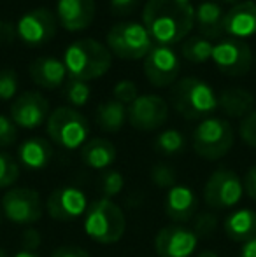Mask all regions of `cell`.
<instances>
[{
  "label": "cell",
  "mask_w": 256,
  "mask_h": 257,
  "mask_svg": "<svg viewBox=\"0 0 256 257\" xmlns=\"http://www.w3.org/2000/svg\"><path fill=\"white\" fill-rule=\"evenodd\" d=\"M142 25L158 46L178 44L195 27V6L190 0H147Z\"/></svg>",
  "instance_id": "obj_1"
},
{
  "label": "cell",
  "mask_w": 256,
  "mask_h": 257,
  "mask_svg": "<svg viewBox=\"0 0 256 257\" xmlns=\"http://www.w3.org/2000/svg\"><path fill=\"white\" fill-rule=\"evenodd\" d=\"M97 124L107 133H116L128 121V107L118 100H107L97 107Z\"/></svg>",
  "instance_id": "obj_26"
},
{
  "label": "cell",
  "mask_w": 256,
  "mask_h": 257,
  "mask_svg": "<svg viewBox=\"0 0 256 257\" xmlns=\"http://www.w3.org/2000/svg\"><path fill=\"white\" fill-rule=\"evenodd\" d=\"M113 96H114V100H118L120 103L130 105L137 100V96H139V89H137L135 82L128 81V79H123V81H120L113 88Z\"/></svg>",
  "instance_id": "obj_34"
},
{
  "label": "cell",
  "mask_w": 256,
  "mask_h": 257,
  "mask_svg": "<svg viewBox=\"0 0 256 257\" xmlns=\"http://www.w3.org/2000/svg\"><path fill=\"white\" fill-rule=\"evenodd\" d=\"M113 54L102 42L95 39L74 41L63 53V65L68 79L88 82L107 74Z\"/></svg>",
  "instance_id": "obj_2"
},
{
  "label": "cell",
  "mask_w": 256,
  "mask_h": 257,
  "mask_svg": "<svg viewBox=\"0 0 256 257\" xmlns=\"http://www.w3.org/2000/svg\"><path fill=\"white\" fill-rule=\"evenodd\" d=\"M239 257H256V238L244 241V243L240 245Z\"/></svg>",
  "instance_id": "obj_43"
},
{
  "label": "cell",
  "mask_w": 256,
  "mask_h": 257,
  "mask_svg": "<svg viewBox=\"0 0 256 257\" xmlns=\"http://www.w3.org/2000/svg\"><path fill=\"white\" fill-rule=\"evenodd\" d=\"M151 180L161 189H170L176 186V172L172 166L165 165V163H158L151 170Z\"/></svg>",
  "instance_id": "obj_32"
},
{
  "label": "cell",
  "mask_w": 256,
  "mask_h": 257,
  "mask_svg": "<svg viewBox=\"0 0 256 257\" xmlns=\"http://www.w3.org/2000/svg\"><path fill=\"white\" fill-rule=\"evenodd\" d=\"M0 257H7V254H6V252L2 250V248H0Z\"/></svg>",
  "instance_id": "obj_47"
},
{
  "label": "cell",
  "mask_w": 256,
  "mask_h": 257,
  "mask_svg": "<svg viewBox=\"0 0 256 257\" xmlns=\"http://www.w3.org/2000/svg\"><path fill=\"white\" fill-rule=\"evenodd\" d=\"M223 28L228 37L244 39L256 35V2L254 0H240L225 13Z\"/></svg>",
  "instance_id": "obj_17"
},
{
  "label": "cell",
  "mask_w": 256,
  "mask_h": 257,
  "mask_svg": "<svg viewBox=\"0 0 256 257\" xmlns=\"http://www.w3.org/2000/svg\"><path fill=\"white\" fill-rule=\"evenodd\" d=\"M2 215H4V213H2V212H0V222H2Z\"/></svg>",
  "instance_id": "obj_48"
},
{
  "label": "cell",
  "mask_w": 256,
  "mask_h": 257,
  "mask_svg": "<svg viewBox=\"0 0 256 257\" xmlns=\"http://www.w3.org/2000/svg\"><path fill=\"white\" fill-rule=\"evenodd\" d=\"M14 37H18L16 25L11 23V21L0 20V41H2V42H11Z\"/></svg>",
  "instance_id": "obj_42"
},
{
  "label": "cell",
  "mask_w": 256,
  "mask_h": 257,
  "mask_svg": "<svg viewBox=\"0 0 256 257\" xmlns=\"http://www.w3.org/2000/svg\"><path fill=\"white\" fill-rule=\"evenodd\" d=\"M197 257H218V254H216V252H212V250H204V252H200Z\"/></svg>",
  "instance_id": "obj_45"
},
{
  "label": "cell",
  "mask_w": 256,
  "mask_h": 257,
  "mask_svg": "<svg viewBox=\"0 0 256 257\" xmlns=\"http://www.w3.org/2000/svg\"><path fill=\"white\" fill-rule=\"evenodd\" d=\"M223 21H225V11L218 2L204 0L195 7V27L198 28L200 37L207 41L221 39L225 35Z\"/></svg>",
  "instance_id": "obj_21"
},
{
  "label": "cell",
  "mask_w": 256,
  "mask_h": 257,
  "mask_svg": "<svg viewBox=\"0 0 256 257\" xmlns=\"http://www.w3.org/2000/svg\"><path fill=\"white\" fill-rule=\"evenodd\" d=\"M218 108L228 117L244 119L254 110V95L244 88L223 89V93L218 96Z\"/></svg>",
  "instance_id": "obj_23"
},
{
  "label": "cell",
  "mask_w": 256,
  "mask_h": 257,
  "mask_svg": "<svg viewBox=\"0 0 256 257\" xmlns=\"http://www.w3.org/2000/svg\"><path fill=\"white\" fill-rule=\"evenodd\" d=\"M28 74L34 84L44 89H56L67 79V70H65L63 60L53 56H41L34 60L28 67Z\"/></svg>",
  "instance_id": "obj_20"
},
{
  "label": "cell",
  "mask_w": 256,
  "mask_h": 257,
  "mask_svg": "<svg viewBox=\"0 0 256 257\" xmlns=\"http://www.w3.org/2000/svg\"><path fill=\"white\" fill-rule=\"evenodd\" d=\"M242 184H244V191H246L247 196L256 201V165L247 170Z\"/></svg>",
  "instance_id": "obj_39"
},
{
  "label": "cell",
  "mask_w": 256,
  "mask_h": 257,
  "mask_svg": "<svg viewBox=\"0 0 256 257\" xmlns=\"http://www.w3.org/2000/svg\"><path fill=\"white\" fill-rule=\"evenodd\" d=\"M18 139V126L13 122V119L0 114V149L9 147Z\"/></svg>",
  "instance_id": "obj_35"
},
{
  "label": "cell",
  "mask_w": 256,
  "mask_h": 257,
  "mask_svg": "<svg viewBox=\"0 0 256 257\" xmlns=\"http://www.w3.org/2000/svg\"><path fill=\"white\" fill-rule=\"evenodd\" d=\"M107 49L121 60H144L154 48L146 27L135 21L118 23L107 32Z\"/></svg>",
  "instance_id": "obj_7"
},
{
  "label": "cell",
  "mask_w": 256,
  "mask_h": 257,
  "mask_svg": "<svg viewBox=\"0 0 256 257\" xmlns=\"http://www.w3.org/2000/svg\"><path fill=\"white\" fill-rule=\"evenodd\" d=\"M254 63H256V56H254Z\"/></svg>",
  "instance_id": "obj_49"
},
{
  "label": "cell",
  "mask_w": 256,
  "mask_h": 257,
  "mask_svg": "<svg viewBox=\"0 0 256 257\" xmlns=\"http://www.w3.org/2000/svg\"><path fill=\"white\" fill-rule=\"evenodd\" d=\"M14 257H39L35 252H30V250H21V252H18Z\"/></svg>",
  "instance_id": "obj_44"
},
{
  "label": "cell",
  "mask_w": 256,
  "mask_h": 257,
  "mask_svg": "<svg viewBox=\"0 0 256 257\" xmlns=\"http://www.w3.org/2000/svg\"><path fill=\"white\" fill-rule=\"evenodd\" d=\"M2 213L18 226H32L42 217V198L35 189L13 187L2 198Z\"/></svg>",
  "instance_id": "obj_8"
},
{
  "label": "cell",
  "mask_w": 256,
  "mask_h": 257,
  "mask_svg": "<svg viewBox=\"0 0 256 257\" xmlns=\"http://www.w3.org/2000/svg\"><path fill=\"white\" fill-rule=\"evenodd\" d=\"M90 95H92V89H90L88 82L68 79L67 86H65V100L72 107H82V105H86L90 100Z\"/></svg>",
  "instance_id": "obj_29"
},
{
  "label": "cell",
  "mask_w": 256,
  "mask_h": 257,
  "mask_svg": "<svg viewBox=\"0 0 256 257\" xmlns=\"http://www.w3.org/2000/svg\"><path fill=\"white\" fill-rule=\"evenodd\" d=\"M118 151L107 139H92L81 147V159L92 170H107L116 161Z\"/></svg>",
  "instance_id": "obj_25"
},
{
  "label": "cell",
  "mask_w": 256,
  "mask_h": 257,
  "mask_svg": "<svg viewBox=\"0 0 256 257\" xmlns=\"http://www.w3.org/2000/svg\"><path fill=\"white\" fill-rule=\"evenodd\" d=\"M221 2H225V4H232V6H235V4H239L240 0H221Z\"/></svg>",
  "instance_id": "obj_46"
},
{
  "label": "cell",
  "mask_w": 256,
  "mask_h": 257,
  "mask_svg": "<svg viewBox=\"0 0 256 257\" xmlns=\"http://www.w3.org/2000/svg\"><path fill=\"white\" fill-rule=\"evenodd\" d=\"M20 179V165L13 156L0 153V189L14 186Z\"/></svg>",
  "instance_id": "obj_30"
},
{
  "label": "cell",
  "mask_w": 256,
  "mask_h": 257,
  "mask_svg": "<svg viewBox=\"0 0 256 257\" xmlns=\"http://www.w3.org/2000/svg\"><path fill=\"white\" fill-rule=\"evenodd\" d=\"M197 233L181 224L161 227L154 238V250L160 257H190L197 252Z\"/></svg>",
  "instance_id": "obj_14"
},
{
  "label": "cell",
  "mask_w": 256,
  "mask_h": 257,
  "mask_svg": "<svg viewBox=\"0 0 256 257\" xmlns=\"http://www.w3.org/2000/svg\"><path fill=\"white\" fill-rule=\"evenodd\" d=\"M84 234L100 245H113L123 238L127 231V217L120 205L109 198H100L90 203L84 213Z\"/></svg>",
  "instance_id": "obj_3"
},
{
  "label": "cell",
  "mask_w": 256,
  "mask_h": 257,
  "mask_svg": "<svg viewBox=\"0 0 256 257\" xmlns=\"http://www.w3.org/2000/svg\"><path fill=\"white\" fill-rule=\"evenodd\" d=\"M239 133H240V139H242L247 146L256 149V108L242 119Z\"/></svg>",
  "instance_id": "obj_37"
},
{
  "label": "cell",
  "mask_w": 256,
  "mask_h": 257,
  "mask_svg": "<svg viewBox=\"0 0 256 257\" xmlns=\"http://www.w3.org/2000/svg\"><path fill=\"white\" fill-rule=\"evenodd\" d=\"M168 119V103L156 95H139L128 105V122L139 132H154Z\"/></svg>",
  "instance_id": "obj_13"
},
{
  "label": "cell",
  "mask_w": 256,
  "mask_h": 257,
  "mask_svg": "<svg viewBox=\"0 0 256 257\" xmlns=\"http://www.w3.org/2000/svg\"><path fill=\"white\" fill-rule=\"evenodd\" d=\"M88 206L86 193L75 186L56 187L46 201V210L49 217L55 220H62V222L79 219L86 213Z\"/></svg>",
  "instance_id": "obj_15"
},
{
  "label": "cell",
  "mask_w": 256,
  "mask_h": 257,
  "mask_svg": "<svg viewBox=\"0 0 256 257\" xmlns=\"http://www.w3.org/2000/svg\"><path fill=\"white\" fill-rule=\"evenodd\" d=\"M244 184L233 170L219 168L207 179L204 186V200L216 210L232 208L242 200Z\"/></svg>",
  "instance_id": "obj_9"
},
{
  "label": "cell",
  "mask_w": 256,
  "mask_h": 257,
  "mask_svg": "<svg viewBox=\"0 0 256 257\" xmlns=\"http://www.w3.org/2000/svg\"><path fill=\"white\" fill-rule=\"evenodd\" d=\"M20 82H18V75L14 70L6 68L0 70V100H13L18 93Z\"/></svg>",
  "instance_id": "obj_33"
},
{
  "label": "cell",
  "mask_w": 256,
  "mask_h": 257,
  "mask_svg": "<svg viewBox=\"0 0 256 257\" xmlns=\"http://www.w3.org/2000/svg\"><path fill=\"white\" fill-rule=\"evenodd\" d=\"M154 147L160 151L161 154L174 156L179 154L186 147V139L179 130H165V132L158 133L156 140H154Z\"/></svg>",
  "instance_id": "obj_28"
},
{
  "label": "cell",
  "mask_w": 256,
  "mask_h": 257,
  "mask_svg": "<svg viewBox=\"0 0 256 257\" xmlns=\"http://www.w3.org/2000/svg\"><path fill=\"white\" fill-rule=\"evenodd\" d=\"M172 107L185 119H207L218 110L214 89L198 77H185L172 86Z\"/></svg>",
  "instance_id": "obj_4"
},
{
  "label": "cell",
  "mask_w": 256,
  "mask_h": 257,
  "mask_svg": "<svg viewBox=\"0 0 256 257\" xmlns=\"http://www.w3.org/2000/svg\"><path fill=\"white\" fill-rule=\"evenodd\" d=\"M53 158V147L49 140L41 139V137H32L27 139L20 147H18V159L27 170L39 172L46 168Z\"/></svg>",
  "instance_id": "obj_22"
},
{
  "label": "cell",
  "mask_w": 256,
  "mask_h": 257,
  "mask_svg": "<svg viewBox=\"0 0 256 257\" xmlns=\"http://www.w3.org/2000/svg\"><path fill=\"white\" fill-rule=\"evenodd\" d=\"M49 102L39 91H25L11 105V119L18 128L35 130L49 117Z\"/></svg>",
  "instance_id": "obj_16"
},
{
  "label": "cell",
  "mask_w": 256,
  "mask_h": 257,
  "mask_svg": "<svg viewBox=\"0 0 256 257\" xmlns=\"http://www.w3.org/2000/svg\"><path fill=\"white\" fill-rule=\"evenodd\" d=\"M211 60L214 61L219 72L237 77V75H244L251 70L254 56L246 41L228 37L216 42L212 48Z\"/></svg>",
  "instance_id": "obj_10"
},
{
  "label": "cell",
  "mask_w": 256,
  "mask_h": 257,
  "mask_svg": "<svg viewBox=\"0 0 256 257\" xmlns=\"http://www.w3.org/2000/svg\"><path fill=\"white\" fill-rule=\"evenodd\" d=\"M51 257H90V254L81 247H70V245H65V247L56 248V250L51 254Z\"/></svg>",
  "instance_id": "obj_40"
},
{
  "label": "cell",
  "mask_w": 256,
  "mask_h": 257,
  "mask_svg": "<svg viewBox=\"0 0 256 257\" xmlns=\"http://www.w3.org/2000/svg\"><path fill=\"white\" fill-rule=\"evenodd\" d=\"M216 226H218V220L212 213H198L197 219H195L193 231L197 233L198 238H207L216 231Z\"/></svg>",
  "instance_id": "obj_36"
},
{
  "label": "cell",
  "mask_w": 256,
  "mask_h": 257,
  "mask_svg": "<svg viewBox=\"0 0 256 257\" xmlns=\"http://www.w3.org/2000/svg\"><path fill=\"white\" fill-rule=\"evenodd\" d=\"M48 135L56 146L67 151L81 149L88 142L90 124L79 110L72 107H58L46 121Z\"/></svg>",
  "instance_id": "obj_6"
},
{
  "label": "cell",
  "mask_w": 256,
  "mask_h": 257,
  "mask_svg": "<svg viewBox=\"0 0 256 257\" xmlns=\"http://www.w3.org/2000/svg\"><path fill=\"white\" fill-rule=\"evenodd\" d=\"M254 2H256V0H254Z\"/></svg>",
  "instance_id": "obj_50"
},
{
  "label": "cell",
  "mask_w": 256,
  "mask_h": 257,
  "mask_svg": "<svg viewBox=\"0 0 256 257\" xmlns=\"http://www.w3.org/2000/svg\"><path fill=\"white\" fill-rule=\"evenodd\" d=\"M125 177L118 170H107L100 175V189H102L104 198H114L123 191Z\"/></svg>",
  "instance_id": "obj_31"
},
{
  "label": "cell",
  "mask_w": 256,
  "mask_h": 257,
  "mask_svg": "<svg viewBox=\"0 0 256 257\" xmlns=\"http://www.w3.org/2000/svg\"><path fill=\"white\" fill-rule=\"evenodd\" d=\"M95 18L93 0H58L56 20L67 32H82Z\"/></svg>",
  "instance_id": "obj_18"
},
{
  "label": "cell",
  "mask_w": 256,
  "mask_h": 257,
  "mask_svg": "<svg viewBox=\"0 0 256 257\" xmlns=\"http://www.w3.org/2000/svg\"><path fill=\"white\" fill-rule=\"evenodd\" d=\"M58 28V20L53 11L48 7H37L18 20L16 23V34L23 44L37 48V46L48 44L56 34Z\"/></svg>",
  "instance_id": "obj_11"
},
{
  "label": "cell",
  "mask_w": 256,
  "mask_h": 257,
  "mask_svg": "<svg viewBox=\"0 0 256 257\" xmlns=\"http://www.w3.org/2000/svg\"><path fill=\"white\" fill-rule=\"evenodd\" d=\"M212 48H214L212 41L195 35V37H190L183 42L181 54L192 63H205L212 58Z\"/></svg>",
  "instance_id": "obj_27"
},
{
  "label": "cell",
  "mask_w": 256,
  "mask_h": 257,
  "mask_svg": "<svg viewBox=\"0 0 256 257\" xmlns=\"http://www.w3.org/2000/svg\"><path fill=\"white\" fill-rule=\"evenodd\" d=\"M21 241H23V250L34 252L35 248L41 245V234H39L34 227H27L23 236H21Z\"/></svg>",
  "instance_id": "obj_38"
},
{
  "label": "cell",
  "mask_w": 256,
  "mask_h": 257,
  "mask_svg": "<svg viewBox=\"0 0 256 257\" xmlns=\"http://www.w3.org/2000/svg\"><path fill=\"white\" fill-rule=\"evenodd\" d=\"M198 210V198L190 186L176 184L170 189H167L165 196V212L168 219L174 222H186L197 215Z\"/></svg>",
  "instance_id": "obj_19"
},
{
  "label": "cell",
  "mask_w": 256,
  "mask_h": 257,
  "mask_svg": "<svg viewBox=\"0 0 256 257\" xmlns=\"http://www.w3.org/2000/svg\"><path fill=\"white\" fill-rule=\"evenodd\" d=\"M181 72V60L170 46H154L144 58V74L154 88L176 84Z\"/></svg>",
  "instance_id": "obj_12"
},
{
  "label": "cell",
  "mask_w": 256,
  "mask_h": 257,
  "mask_svg": "<svg viewBox=\"0 0 256 257\" xmlns=\"http://www.w3.org/2000/svg\"><path fill=\"white\" fill-rule=\"evenodd\" d=\"M225 234L232 241H247L256 238V212L251 208H240L228 213L223 224Z\"/></svg>",
  "instance_id": "obj_24"
},
{
  "label": "cell",
  "mask_w": 256,
  "mask_h": 257,
  "mask_svg": "<svg viewBox=\"0 0 256 257\" xmlns=\"http://www.w3.org/2000/svg\"><path fill=\"white\" fill-rule=\"evenodd\" d=\"M111 7H113L114 13L118 14H127L132 13L135 9V6L139 4V0H109Z\"/></svg>",
  "instance_id": "obj_41"
},
{
  "label": "cell",
  "mask_w": 256,
  "mask_h": 257,
  "mask_svg": "<svg viewBox=\"0 0 256 257\" xmlns=\"http://www.w3.org/2000/svg\"><path fill=\"white\" fill-rule=\"evenodd\" d=\"M233 142H235L233 128L223 117L202 119L192 135L193 151L207 161H216L226 156L232 151Z\"/></svg>",
  "instance_id": "obj_5"
}]
</instances>
